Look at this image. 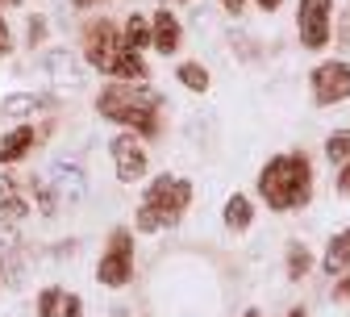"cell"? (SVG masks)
<instances>
[{"mask_svg": "<svg viewBox=\"0 0 350 317\" xmlns=\"http://www.w3.org/2000/svg\"><path fill=\"white\" fill-rule=\"evenodd\" d=\"M163 92L150 88L146 79H113L109 88H100L96 97V113L121 129H134L138 138H159L163 129Z\"/></svg>", "mask_w": 350, "mask_h": 317, "instance_id": "6da1fadb", "label": "cell"}, {"mask_svg": "<svg viewBox=\"0 0 350 317\" xmlns=\"http://www.w3.org/2000/svg\"><path fill=\"white\" fill-rule=\"evenodd\" d=\"M258 196L275 213H296L313 201V159L304 151L271 155L258 171Z\"/></svg>", "mask_w": 350, "mask_h": 317, "instance_id": "7a4b0ae2", "label": "cell"}, {"mask_svg": "<svg viewBox=\"0 0 350 317\" xmlns=\"http://www.w3.org/2000/svg\"><path fill=\"white\" fill-rule=\"evenodd\" d=\"M192 179L184 175H154L142 201H138V213H134V230L138 234H163V230H175L184 221L188 205H192Z\"/></svg>", "mask_w": 350, "mask_h": 317, "instance_id": "3957f363", "label": "cell"}, {"mask_svg": "<svg viewBox=\"0 0 350 317\" xmlns=\"http://www.w3.org/2000/svg\"><path fill=\"white\" fill-rule=\"evenodd\" d=\"M96 280L105 288H125L129 280H134V230H125V225H117V230L109 234V246L96 263Z\"/></svg>", "mask_w": 350, "mask_h": 317, "instance_id": "277c9868", "label": "cell"}, {"mask_svg": "<svg viewBox=\"0 0 350 317\" xmlns=\"http://www.w3.org/2000/svg\"><path fill=\"white\" fill-rule=\"evenodd\" d=\"M296 34L304 51H325L334 38V0H300Z\"/></svg>", "mask_w": 350, "mask_h": 317, "instance_id": "5b68a950", "label": "cell"}, {"mask_svg": "<svg viewBox=\"0 0 350 317\" xmlns=\"http://www.w3.org/2000/svg\"><path fill=\"white\" fill-rule=\"evenodd\" d=\"M109 155H113V167H117L121 184H142L146 179L150 155H146V147H142V138L134 129H121L117 138H109Z\"/></svg>", "mask_w": 350, "mask_h": 317, "instance_id": "8992f818", "label": "cell"}, {"mask_svg": "<svg viewBox=\"0 0 350 317\" xmlns=\"http://www.w3.org/2000/svg\"><path fill=\"white\" fill-rule=\"evenodd\" d=\"M79 42H83V63L92 67V71H109L113 55L121 51V29L109 17H92V21L83 25Z\"/></svg>", "mask_w": 350, "mask_h": 317, "instance_id": "52a82bcc", "label": "cell"}, {"mask_svg": "<svg viewBox=\"0 0 350 317\" xmlns=\"http://www.w3.org/2000/svg\"><path fill=\"white\" fill-rule=\"evenodd\" d=\"M309 88H313V105H321V109L350 101V63L346 59L317 63L313 75H309Z\"/></svg>", "mask_w": 350, "mask_h": 317, "instance_id": "ba28073f", "label": "cell"}, {"mask_svg": "<svg viewBox=\"0 0 350 317\" xmlns=\"http://www.w3.org/2000/svg\"><path fill=\"white\" fill-rule=\"evenodd\" d=\"M33 213V175L0 171V221L21 225Z\"/></svg>", "mask_w": 350, "mask_h": 317, "instance_id": "9c48e42d", "label": "cell"}, {"mask_svg": "<svg viewBox=\"0 0 350 317\" xmlns=\"http://www.w3.org/2000/svg\"><path fill=\"white\" fill-rule=\"evenodd\" d=\"M46 188L55 192V201H59V209H75L83 196H88V175H83V167L79 163H55L51 167V175H46Z\"/></svg>", "mask_w": 350, "mask_h": 317, "instance_id": "30bf717a", "label": "cell"}, {"mask_svg": "<svg viewBox=\"0 0 350 317\" xmlns=\"http://www.w3.org/2000/svg\"><path fill=\"white\" fill-rule=\"evenodd\" d=\"M46 134H51V125H42V129H33V121L13 125L5 138H0V167H13V163L29 159L33 147H42V138H46Z\"/></svg>", "mask_w": 350, "mask_h": 317, "instance_id": "8fae6325", "label": "cell"}, {"mask_svg": "<svg viewBox=\"0 0 350 317\" xmlns=\"http://www.w3.org/2000/svg\"><path fill=\"white\" fill-rule=\"evenodd\" d=\"M33 309L38 317H83V296L63 284H46L33 296Z\"/></svg>", "mask_w": 350, "mask_h": 317, "instance_id": "7c38bea8", "label": "cell"}, {"mask_svg": "<svg viewBox=\"0 0 350 317\" xmlns=\"http://www.w3.org/2000/svg\"><path fill=\"white\" fill-rule=\"evenodd\" d=\"M150 47L163 59L167 55H180V47H184V25H180V17H175L167 5L154 9V17H150Z\"/></svg>", "mask_w": 350, "mask_h": 317, "instance_id": "4fadbf2b", "label": "cell"}, {"mask_svg": "<svg viewBox=\"0 0 350 317\" xmlns=\"http://www.w3.org/2000/svg\"><path fill=\"white\" fill-rule=\"evenodd\" d=\"M55 109L51 97H33V92H9V97H0V117H38V113H46Z\"/></svg>", "mask_w": 350, "mask_h": 317, "instance_id": "5bb4252c", "label": "cell"}, {"mask_svg": "<svg viewBox=\"0 0 350 317\" xmlns=\"http://www.w3.org/2000/svg\"><path fill=\"white\" fill-rule=\"evenodd\" d=\"M221 221H226V230H230V234H246L250 225H254V205H250V196H246V192H234V196H226Z\"/></svg>", "mask_w": 350, "mask_h": 317, "instance_id": "9a60e30c", "label": "cell"}, {"mask_svg": "<svg viewBox=\"0 0 350 317\" xmlns=\"http://www.w3.org/2000/svg\"><path fill=\"white\" fill-rule=\"evenodd\" d=\"M105 75H113V79H146V75H150V67H146L142 51H129L125 42H121V51L113 55V63H109V71H105Z\"/></svg>", "mask_w": 350, "mask_h": 317, "instance_id": "2e32d148", "label": "cell"}, {"mask_svg": "<svg viewBox=\"0 0 350 317\" xmlns=\"http://www.w3.org/2000/svg\"><path fill=\"white\" fill-rule=\"evenodd\" d=\"M346 267H350V225L329 238V246L321 255V271H325V276H342Z\"/></svg>", "mask_w": 350, "mask_h": 317, "instance_id": "e0dca14e", "label": "cell"}, {"mask_svg": "<svg viewBox=\"0 0 350 317\" xmlns=\"http://www.w3.org/2000/svg\"><path fill=\"white\" fill-rule=\"evenodd\" d=\"M121 42H125L129 51H146V47H150V17L129 13L125 25H121Z\"/></svg>", "mask_w": 350, "mask_h": 317, "instance_id": "ac0fdd59", "label": "cell"}, {"mask_svg": "<svg viewBox=\"0 0 350 317\" xmlns=\"http://www.w3.org/2000/svg\"><path fill=\"white\" fill-rule=\"evenodd\" d=\"M46 71H51V79H59V84H71V88L83 79V75H79V63H75L67 51H51V55H46Z\"/></svg>", "mask_w": 350, "mask_h": 317, "instance_id": "d6986e66", "label": "cell"}, {"mask_svg": "<svg viewBox=\"0 0 350 317\" xmlns=\"http://www.w3.org/2000/svg\"><path fill=\"white\" fill-rule=\"evenodd\" d=\"M313 271V251L304 242H292L288 246V280H304Z\"/></svg>", "mask_w": 350, "mask_h": 317, "instance_id": "ffe728a7", "label": "cell"}, {"mask_svg": "<svg viewBox=\"0 0 350 317\" xmlns=\"http://www.w3.org/2000/svg\"><path fill=\"white\" fill-rule=\"evenodd\" d=\"M175 75H180V84L188 88V92H208V67L204 63H180V71H175Z\"/></svg>", "mask_w": 350, "mask_h": 317, "instance_id": "44dd1931", "label": "cell"}, {"mask_svg": "<svg viewBox=\"0 0 350 317\" xmlns=\"http://www.w3.org/2000/svg\"><path fill=\"white\" fill-rule=\"evenodd\" d=\"M325 159L338 163V167L350 163V125H346V129H334L329 138H325Z\"/></svg>", "mask_w": 350, "mask_h": 317, "instance_id": "7402d4cb", "label": "cell"}, {"mask_svg": "<svg viewBox=\"0 0 350 317\" xmlns=\"http://www.w3.org/2000/svg\"><path fill=\"white\" fill-rule=\"evenodd\" d=\"M46 34H51V25H46V17H42V13H33V17L25 21V42H29V47H42V42H46Z\"/></svg>", "mask_w": 350, "mask_h": 317, "instance_id": "603a6c76", "label": "cell"}, {"mask_svg": "<svg viewBox=\"0 0 350 317\" xmlns=\"http://www.w3.org/2000/svg\"><path fill=\"white\" fill-rule=\"evenodd\" d=\"M13 246H21V234H17V225L0 221V255H5V251H13Z\"/></svg>", "mask_w": 350, "mask_h": 317, "instance_id": "cb8c5ba5", "label": "cell"}, {"mask_svg": "<svg viewBox=\"0 0 350 317\" xmlns=\"http://www.w3.org/2000/svg\"><path fill=\"white\" fill-rule=\"evenodd\" d=\"M13 55V29H9V21L0 17V59H9Z\"/></svg>", "mask_w": 350, "mask_h": 317, "instance_id": "d4e9b609", "label": "cell"}, {"mask_svg": "<svg viewBox=\"0 0 350 317\" xmlns=\"http://www.w3.org/2000/svg\"><path fill=\"white\" fill-rule=\"evenodd\" d=\"M334 188H338L342 196H350V163H342V171H338V179H334Z\"/></svg>", "mask_w": 350, "mask_h": 317, "instance_id": "484cf974", "label": "cell"}, {"mask_svg": "<svg viewBox=\"0 0 350 317\" xmlns=\"http://www.w3.org/2000/svg\"><path fill=\"white\" fill-rule=\"evenodd\" d=\"M334 301H350V276L342 271V280L334 284Z\"/></svg>", "mask_w": 350, "mask_h": 317, "instance_id": "4316f807", "label": "cell"}, {"mask_svg": "<svg viewBox=\"0 0 350 317\" xmlns=\"http://www.w3.org/2000/svg\"><path fill=\"white\" fill-rule=\"evenodd\" d=\"M246 5H250V0H221V9H226L230 17H238V13H242Z\"/></svg>", "mask_w": 350, "mask_h": 317, "instance_id": "83f0119b", "label": "cell"}, {"mask_svg": "<svg viewBox=\"0 0 350 317\" xmlns=\"http://www.w3.org/2000/svg\"><path fill=\"white\" fill-rule=\"evenodd\" d=\"M254 5H258V9H262V13H275V9H280V5H284V0H254Z\"/></svg>", "mask_w": 350, "mask_h": 317, "instance_id": "f1b7e54d", "label": "cell"}, {"mask_svg": "<svg viewBox=\"0 0 350 317\" xmlns=\"http://www.w3.org/2000/svg\"><path fill=\"white\" fill-rule=\"evenodd\" d=\"M288 317H309V313H304V309L296 305V309H288Z\"/></svg>", "mask_w": 350, "mask_h": 317, "instance_id": "f546056e", "label": "cell"}, {"mask_svg": "<svg viewBox=\"0 0 350 317\" xmlns=\"http://www.w3.org/2000/svg\"><path fill=\"white\" fill-rule=\"evenodd\" d=\"M242 317H262V313H258V309H246V313H242Z\"/></svg>", "mask_w": 350, "mask_h": 317, "instance_id": "4dcf8cb0", "label": "cell"}, {"mask_svg": "<svg viewBox=\"0 0 350 317\" xmlns=\"http://www.w3.org/2000/svg\"><path fill=\"white\" fill-rule=\"evenodd\" d=\"M83 5H96V0H83Z\"/></svg>", "mask_w": 350, "mask_h": 317, "instance_id": "1f68e13d", "label": "cell"}, {"mask_svg": "<svg viewBox=\"0 0 350 317\" xmlns=\"http://www.w3.org/2000/svg\"><path fill=\"white\" fill-rule=\"evenodd\" d=\"M167 5H175V0H167ZM180 5H184V0H180Z\"/></svg>", "mask_w": 350, "mask_h": 317, "instance_id": "d6a6232c", "label": "cell"}, {"mask_svg": "<svg viewBox=\"0 0 350 317\" xmlns=\"http://www.w3.org/2000/svg\"><path fill=\"white\" fill-rule=\"evenodd\" d=\"M9 5H21V0H9Z\"/></svg>", "mask_w": 350, "mask_h": 317, "instance_id": "836d02e7", "label": "cell"}, {"mask_svg": "<svg viewBox=\"0 0 350 317\" xmlns=\"http://www.w3.org/2000/svg\"><path fill=\"white\" fill-rule=\"evenodd\" d=\"M159 5H167V0H159Z\"/></svg>", "mask_w": 350, "mask_h": 317, "instance_id": "e575fe53", "label": "cell"}, {"mask_svg": "<svg viewBox=\"0 0 350 317\" xmlns=\"http://www.w3.org/2000/svg\"><path fill=\"white\" fill-rule=\"evenodd\" d=\"M0 5H5V0H0Z\"/></svg>", "mask_w": 350, "mask_h": 317, "instance_id": "d590c367", "label": "cell"}]
</instances>
